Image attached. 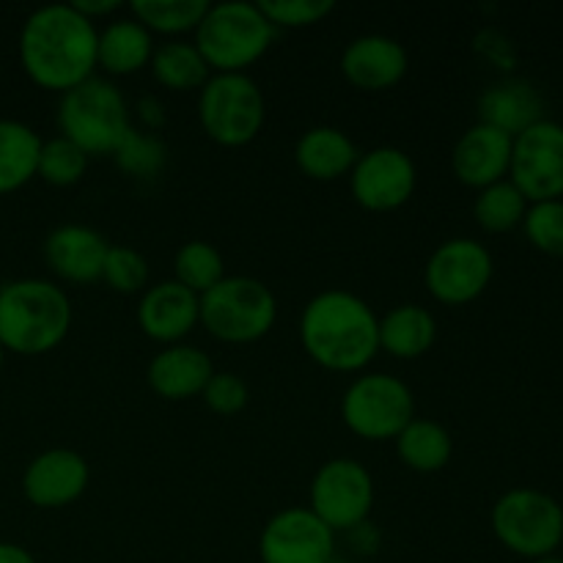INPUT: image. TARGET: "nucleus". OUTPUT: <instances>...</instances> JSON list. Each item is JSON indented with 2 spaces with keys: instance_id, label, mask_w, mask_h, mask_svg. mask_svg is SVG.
<instances>
[{
  "instance_id": "423d86ee",
  "label": "nucleus",
  "mask_w": 563,
  "mask_h": 563,
  "mask_svg": "<svg viewBox=\"0 0 563 563\" xmlns=\"http://www.w3.org/2000/svg\"><path fill=\"white\" fill-rule=\"evenodd\" d=\"M278 300L273 289L251 275H225L201 295V324L225 344H253L273 330Z\"/></svg>"
},
{
  "instance_id": "f3484780",
  "label": "nucleus",
  "mask_w": 563,
  "mask_h": 563,
  "mask_svg": "<svg viewBox=\"0 0 563 563\" xmlns=\"http://www.w3.org/2000/svg\"><path fill=\"white\" fill-rule=\"evenodd\" d=\"M410 69L405 44L385 33H363L341 53V71L361 91H388L399 86Z\"/></svg>"
},
{
  "instance_id": "20e7f679",
  "label": "nucleus",
  "mask_w": 563,
  "mask_h": 563,
  "mask_svg": "<svg viewBox=\"0 0 563 563\" xmlns=\"http://www.w3.org/2000/svg\"><path fill=\"white\" fill-rule=\"evenodd\" d=\"M192 36H196L192 44L203 55L212 75H223V71L247 75V69L267 55L275 27L262 14L258 3L225 0V3L209 5Z\"/></svg>"
},
{
  "instance_id": "7c9ffc66",
  "label": "nucleus",
  "mask_w": 563,
  "mask_h": 563,
  "mask_svg": "<svg viewBox=\"0 0 563 563\" xmlns=\"http://www.w3.org/2000/svg\"><path fill=\"white\" fill-rule=\"evenodd\" d=\"M113 159L121 174L132 176V179H157L168 163V146L154 132L132 126L113 152Z\"/></svg>"
},
{
  "instance_id": "9b49d317",
  "label": "nucleus",
  "mask_w": 563,
  "mask_h": 563,
  "mask_svg": "<svg viewBox=\"0 0 563 563\" xmlns=\"http://www.w3.org/2000/svg\"><path fill=\"white\" fill-rule=\"evenodd\" d=\"M493 280V256L482 242L456 236L438 245L423 267V286L443 306H465Z\"/></svg>"
},
{
  "instance_id": "bb28decb",
  "label": "nucleus",
  "mask_w": 563,
  "mask_h": 563,
  "mask_svg": "<svg viewBox=\"0 0 563 563\" xmlns=\"http://www.w3.org/2000/svg\"><path fill=\"white\" fill-rule=\"evenodd\" d=\"M148 69H152L154 80L159 86L170 88L176 93L201 91L203 82L212 77V69L203 60V55L198 53L196 44L185 42V38H174V42L154 47Z\"/></svg>"
},
{
  "instance_id": "393cba45",
  "label": "nucleus",
  "mask_w": 563,
  "mask_h": 563,
  "mask_svg": "<svg viewBox=\"0 0 563 563\" xmlns=\"http://www.w3.org/2000/svg\"><path fill=\"white\" fill-rule=\"evenodd\" d=\"M42 137L16 119H0V196L22 190L36 179Z\"/></svg>"
},
{
  "instance_id": "473e14b6",
  "label": "nucleus",
  "mask_w": 563,
  "mask_h": 563,
  "mask_svg": "<svg viewBox=\"0 0 563 563\" xmlns=\"http://www.w3.org/2000/svg\"><path fill=\"white\" fill-rule=\"evenodd\" d=\"M148 275L152 269L141 251L126 245H110L102 267V280L110 289L119 295H143L148 289Z\"/></svg>"
},
{
  "instance_id": "c85d7f7f",
  "label": "nucleus",
  "mask_w": 563,
  "mask_h": 563,
  "mask_svg": "<svg viewBox=\"0 0 563 563\" xmlns=\"http://www.w3.org/2000/svg\"><path fill=\"white\" fill-rule=\"evenodd\" d=\"M174 273L176 284L201 297L203 291H209L225 278V264L218 247L203 240H190L176 251Z\"/></svg>"
},
{
  "instance_id": "6e6552de",
  "label": "nucleus",
  "mask_w": 563,
  "mask_h": 563,
  "mask_svg": "<svg viewBox=\"0 0 563 563\" xmlns=\"http://www.w3.org/2000/svg\"><path fill=\"white\" fill-rule=\"evenodd\" d=\"M341 418L352 434L372 443L396 440L416 418V396L410 385L390 374H361L341 396Z\"/></svg>"
},
{
  "instance_id": "7ed1b4c3",
  "label": "nucleus",
  "mask_w": 563,
  "mask_h": 563,
  "mask_svg": "<svg viewBox=\"0 0 563 563\" xmlns=\"http://www.w3.org/2000/svg\"><path fill=\"white\" fill-rule=\"evenodd\" d=\"M71 330L69 295L44 278H20L0 286V344L22 357L47 355Z\"/></svg>"
},
{
  "instance_id": "2f4dec72",
  "label": "nucleus",
  "mask_w": 563,
  "mask_h": 563,
  "mask_svg": "<svg viewBox=\"0 0 563 563\" xmlns=\"http://www.w3.org/2000/svg\"><path fill=\"white\" fill-rule=\"evenodd\" d=\"M88 159L91 157L77 143L64 135H55L49 141H42L36 176L53 187H71L86 176Z\"/></svg>"
},
{
  "instance_id": "ea45409f",
  "label": "nucleus",
  "mask_w": 563,
  "mask_h": 563,
  "mask_svg": "<svg viewBox=\"0 0 563 563\" xmlns=\"http://www.w3.org/2000/svg\"><path fill=\"white\" fill-rule=\"evenodd\" d=\"M537 563H563L561 559H553V555H548V559H539Z\"/></svg>"
},
{
  "instance_id": "aec40b11",
  "label": "nucleus",
  "mask_w": 563,
  "mask_h": 563,
  "mask_svg": "<svg viewBox=\"0 0 563 563\" xmlns=\"http://www.w3.org/2000/svg\"><path fill=\"white\" fill-rule=\"evenodd\" d=\"M214 374L212 357L190 344H170L152 357L146 368L148 388L168 401H187L201 396Z\"/></svg>"
},
{
  "instance_id": "6ab92c4d",
  "label": "nucleus",
  "mask_w": 563,
  "mask_h": 563,
  "mask_svg": "<svg viewBox=\"0 0 563 563\" xmlns=\"http://www.w3.org/2000/svg\"><path fill=\"white\" fill-rule=\"evenodd\" d=\"M511 146H515V137L478 121L476 126L462 132L451 152L454 176L462 185L476 187V190L504 181L511 165Z\"/></svg>"
},
{
  "instance_id": "f257e3e1",
  "label": "nucleus",
  "mask_w": 563,
  "mask_h": 563,
  "mask_svg": "<svg viewBox=\"0 0 563 563\" xmlns=\"http://www.w3.org/2000/svg\"><path fill=\"white\" fill-rule=\"evenodd\" d=\"M99 27L71 3L31 11L16 38L20 66L33 86L66 93L97 71Z\"/></svg>"
},
{
  "instance_id": "cd10ccee",
  "label": "nucleus",
  "mask_w": 563,
  "mask_h": 563,
  "mask_svg": "<svg viewBox=\"0 0 563 563\" xmlns=\"http://www.w3.org/2000/svg\"><path fill=\"white\" fill-rule=\"evenodd\" d=\"M209 5L212 3H207V0H135V3H130V14L152 36L154 33L181 36V33H196Z\"/></svg>"
},
{
  "instance_id": "dca6fc26",
  "label": "nucleus",
  "mask_w": 563,
  "mask_h": 563,
  "mask_svg": "<svg viewBox=\"0 0 563 563\" xmlns=\"http://www.w3.org/2000/svg\"><path fill=\"white\" fill-rule=\"evenodd\" d=\"M201 324V297L176 280L148 286L137 300V328L157 344H181Z\"/></svg>"
},
{
  "instance_id": "4be33fe9",
  "label": "nucleus",
  "mask_w": 563,
  "mask_h": 563,
  "mask_svg": "<svg viewBox=\"0 0 563 563\" xmlns=\"http://www.w3.org/2000/svg\"><path fill=\"white\" fill-rule=\"evenodd\" d=\"M154 47V36L132 14L110 20L97 38V69L115 77L135 75L152 64Z\"/></svg>"
},
{
  "instance_id": "ddd939ff",
  "label": "nucleus",
  "mask_w": 563,
  "mask_h": 563,
  "mask_svg": "<svg viewBox=\"0 0 563 563\" xmlns=\"http://www.w3.org/2000/svg\"><path fill=\"white\" fill-rule=\"evenodd\" d=\"M418 187V168L407 152L396 146H377L361 152L350 170V190L357 207L368 212H394L412 198Z\"/></svg>"
},
{
  "instance_id": "1a4fd4ad",
  "label": "nucleus",
  "mask_w": 563,
  "mask_h": 563,
  "mask_svg": "<svg viewBox=\"0 0 563 563\" xmlns=\"http://www.w3.org/2000/svg\"><path fill=\"white\" fill-rule=\"evenodd\" d=\"M493 531L504 548L526 559H548L563 539V511L550 495L511 489L495 504Z\"/></svg>"
},
{
  "instance_id": "72a5a7b5",
  "label": "nucleus",
  "mask_w": 563,
  "mask_h": 563,
  "mask_svg": "<svg viewBox=\"0 0 563 563\" xmlns=\"http://www.w3.org/2000/svg\"><path fill=\"white\" fill-rule=\"evenodd\" d=\"M258 9L275 31L278 27L295 31V27H311L328 20L335 11V0H262Z\"/></svg>"
},
{
  "instance_id": "5701e85b",
  "label": "nucleus",
  "mask_w": 563,
  "mask_h": 563,
  "mask_svg": "<svg viewBox=\"0 0 563 563\" xmlns=\"http://www.w3.org/2000/svg\"><path fill=\"white\" fill-rule=\"evenodd\" d=\"M438 341V319L429 308L405 302L379 317V350L399 361L423 357Z\"/></svg>"
},
{
  "instance_id": "a878e982",
  "label": "nucleus",
  "mask_w": 563,
  "mask_h": 563,
  "mask_svg": "<svg viewBox=\"0 0 563 563\" xmlns=\"http://www.w3.org/2000/svg\"><path fill=\"white\" fill-rule=\"evenodd\" d=\"M396 454L410 471L438 473L451 462L454 440L443 423L429 421V418H412L396 438Z\"/></svg>"
},
{
  "instance_id": "c756f323",
  "label": "nucleus",
  "mask_w": 563,
  "mask_h": 563,
  "mask_svg": "<svg viewBox=\"0 0 563 563\" xmlns=\"http://www.w3.org/2000/svg\"><path fill=\"white\" fill-rule=\"evenodd\" d=\"M526 196L506 179L484 187L478 192L476 203H473V214H476L478 225L484 231H493V234L511 231L517 223L526 220Z\"/></svg>"
},
{
  "instance_id": "79ce46f5",
  "label": "nucleus",
  "mask_w": 563,
  "mask_h": 563,
  "mask_svg": "<svg viewBox=\"0 0 563 563\" xmlns=\"http://www.w3.org/2000/svg\"><path fill=\"white\" fill-rule=\"evenodd\" d=\"M330 563H344V561H339V559H333V561H330Z\"/></svg>"
},
{
  "instance_id": "b1692460",
  "label": "nucleus",
  "mask_w": 563,
  "mask_h": 563,
  "mask_svg": "<svg viewBox=\"0 0 563 563\" xmlns=\"http://www.w3.org/2000/svg\"><path fill=\"white\" fill-rule=\"evenodd\" d=\"M539 110H542V99L522 80L498 82V86L487 88L478 99L482 124L495 126V130L506 132L511 137L537 124Z\"/></svg>"
},
{
  "instance_id": "f03ea898",
  "label": "nucleus",
  "mask_w": 563,
  "mask_h": 563,
  "mask_svg": "<svg viewBox=\"0 0 563 563\" xmlns=\"http://www.w3.org/2000/svg\"><path fill=\"white\" fill-rule=\"evenodd\" d=\"M300 341L308 357L328 372H363L379 352V317L363 297L324 289L302 308Z\"/></svg>"
},
{
  "instance_id": "f704fd0d",
  "label": "nucleus",
  "mask_w": 563,
  "mask_h": 563,
  "mask_svg": "<svg viewBox=\"0 0 563 563\" xmlns=\"http://www.w3.org/2000/svg\"><path fill=\"white\" fill-rule=\"evenodd\" d=\"M526 234L539 251L563 258V203L542 201L526 212Z\"/></svg>"
},
{
  "instance_id": "4468645a",
  "label": "nucleus",
  "mask_w": 563,
  "mask_h": 563,
  "mask_svg": "<svg viewBox=\"0 0 563 563\" xmlns=\"http://www.w3.org/2000/svg\"><path fill=\"white\" fill-rule=\"evenodd\" d=\"M262 563H330L335 559V533L302 506L280 509L258 537Z\"/></svg>"
},
{
  "instance_id": "39448f33",
  "label": "nucleus",
  "mask_w": 563,
  "mask_h": 563,
  "mask_svg": "<svg viewBox=\"0 0 563 563\" xmlns=\"http://www.w3.org/2000/svg\"><path fill=\"white\" fill-rule=\"evenodd\" d=\"M58 130L88 157L113 154L132 130L124 93L115 82L93 75L91 80L60 93Z\"/></svg>"
},
{
  "instance_id": "0eeeda50",
  "label": "nucleus",
  "mask_w": 563,
  "mask_h": 563,
  "mask_svg": "<svg viewBox=\"0 0 563 563\" xmlns=\"http://www.w3.org/2000/svg\"><path fill=\"white\" fill-rule=\"evenodd\" d=\"M267 119V102L251 75H212L198 91V121L209 141L240 148L256 141Z\"/></svg>"
},
{
  "instance_id": "e433bc0d",
  "label": "nucleus",
  "mask_w": 563,
  "mask_h": 563,
  "mask_svg": "<svg viewBox=\"0 0 563 563\" xmlns=\"http://www.w3.org/2000/svg\"><path fill=\"white\" fill-rule=\"evenodd\" d=\"M71 5H75L86 20H91L93 25H97V20H102V16H110L115 14V11L124 9L121 0H75Z\"/></svg>"
},
{
  "instance_id": "f8f14e48",
  "label": "nucleus",
  "mask_w": 563,
  "mask_h": 563,
  "mask_svg": "<svg viewBox=\"0 0 563 563\" xmlns=\"http://www.w3.org/2000/svg\"><path fill=\"white\" fill-rule=\"evenodd\" d=\"M509 174L526 201H559L563 196V126L537 121L520 132L511 146Z\"/></svg>"
},
{
  "instance_id": "4c0bfd02",
  "label": "nucleus",
  "mask_w": 563,
  "mask_h": 563,
  "mask_svg": "<svg viewBox=\"0 0 563 563\" xmlns=\"http://www.w3.org/2000/svg\"><path fill=\"white\" fill-rule=\"evenodd\" d=\"M137 115H141L146 132H157L165 124V108L157 97H141L137 102Z\"/></svg>"
},
{
  "instance_id": "c9c22d12",
  "label": "nucleus",
  "mask_w": 563,
  "mask_h": 563,
  "mask_svg": "<svg viewBox=\"0 0 563 563\" xmlns=\"http://www.w3.org/2000/svg\"><path fill=\"white\" fill-rule=\"evenodd\" d=\"M201 399L218 416H236V412L245 410L247 399H251V390H247L245 379L236 377V374L214 372L209 377L207 388H203Z\"/></svg>"
},
{
  "instance_id": "58836bf2",
  "label": "nucleus",
  "mask_w": 563,
  "mask_h": 563,
  "mask_svg": "<svg viewBox=\"0 0 563 563\" xmlns=\"http://www.w3.org/2000/svg\"><path fill=\"white\" fill-rule=\"evenodd\" d=\"M0 563H36V559L22 544L0 542Z\"/></svg>"
},
{
  "instance_id": "412c9836",
  "label": "nucleus",
  "mask_w": 563,
  "mask_h": 563,
  "mask_svg": "<svg viewBox=\"0 0 563 563\" xmlns=\"http://www.w3.org/2000/svg\"><path fill=\"white\" fill-rule=\"evenodd\" d=\"M357 157L361 152H357L355 141L339 126H311L295 143L297 168L313 181H335L341 176H350Z\"/></svg>"
},
{
  "instance_id": "a211bd4d",
  "label": "nucleus",
  "mask_w": 563,
  "mask_h": 563,
  "mask_svg": "<svg viewBox=\"0 0 563 563\" xmlns=\"http://www.w3.org/2000/svg\"><path fill=\"white\" fill-rule=\"evenodd\" d=\"M110 242L97 229L82 223H64L44 240V262L66 284L102 280Z\"/></svg>"
},
{
  "instance_id": "a19ab883",
  "label": "nucleus",
  "mask_w": 563,
  "mask_h": 563,
  "mask_svg": "<svg viewBox=\"0 0 563 563\" xmlns=\"http://www.w3.org/2000/svg\"><path fill=\"white\" fill-rule=\"evenodd\" d=\"M3 361H5V350H3V344H0V368H3Z\"/></svg>"
},
{
  "instance_id": "9d476101",
  "label": "nucleus",
  "mask_w": 563,
  "mask_h": 563,
  "mask_svg": "<svg viewBox=\"0 0 563 563\" xmlns=\"http://www.w3.org/2000/svg\"><path fill=\"white\" fill-rule=\"evenodd\" d=\"M374 506V478L366 465L350 456L324 462L311 482L308 509L333 533L355 531L368 520Z\"/></svg>"
},
{
  "instance_id": "2eb2a0df",
  "label": "nucleus",
  "mask_w": 563,
  "mask_h": 563,
  "mask_svg": "<svg viewBox=\"0 0 563 563\" xmlns=\"http://www.w3.org/2000/svg\"><path fill=\"white\" fill-rule=\"evenodd\" d=\"M91 482L86 456L71 449L42 451L27 462L22 473V495L36 509H64L71 506Z\"/></svg>"
}]
</instances>
